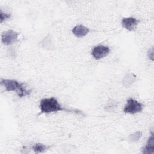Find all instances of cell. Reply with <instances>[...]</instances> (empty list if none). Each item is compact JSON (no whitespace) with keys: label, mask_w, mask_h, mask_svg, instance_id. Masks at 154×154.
Instances as JSON below:
<instances>
[{"label":"cell","mask_w":154,"mask_h":154,"mask_svg":"<svg viewBox=\"0 0 154 154\" xmlns=\"http://www.w3.org/2000/svg\"><path fill=\"white\" fill-rule=\"evenodd\" d=\"M39 108L41 113L51 114L58 111H65L71 114L77 115H85L81 110L76 108H67L58 102V100L55 97H45L40 100L39 102Z\"/></svg>","instance_id":"6da1fadb"},{"label":"cell","mask_w":154,"mask_h":154,"mask_svg":"<svg viewBox=\"0 0 154 154\" xmlns=\"http://www.w3.org/2000/svg\"><path fill=\"white\" fill-rule=\"evenodd\" d=\"M147 58L150 60L151 61H153V56H154V50H153V46H152L147 51Z\"/></svg>","instance_id":"5bb4252c"},{"label":"cell","mask_w":154,"mask_h":154,"mask_svg":"<svg viewBox=\"0 0 154 154\" xmlns=\"http://www.w3.org/2000/svg\"><path fill=\"white\" fill-rule=\"evenodd\" d=\"M90 32V29L82 25H77L75 26L72 29V32L74 36L77 38H82L86 36Z\"/></svg>","instance_id":"ba28073f"},{"label":"cell","mask_w":154,"mask_h":154,"mask_svg":"<svg viewBox=\"0 0 154 154\" xmlns=\"http://www.w3.org/2000/svg\"><path fill=\"white\" fill-rule=\"evenodd\" d=\"M117 106H118V103L117 102L116 100L113 99H109L107 103L105 105L104 109L105 111H107V112H112L116 109Z\"/></svg>","instance_id":"7c38bea8"},{"label":"cell","mask_w":154,"mask_h":154,"mask_svg":"<svg viewBox=\"0 0 154 154\" xmlns=\"http://www.w3.org/2000/svg\"><path fill=\"white\" fill-rule=\"evenodd\" d=\"M0 84L7 91H15L18 97L22 98L31 94L32 90L28 89L25 84L12 79L1 78Z\"/></svg>","instance_id":"7a4b0ae2"},{"label":"cell","mask_w":154,"mask_h":154,"mask_svg":"<svg viewBox=\"0 0 154 154\" xmlns=\"http://www.w3.org/2000/svg\"><path fill=\"white\" fill-rule=\"evenodd\" d=\"M143 154H153L154 153V132L151 131L150 135L141 149Z\"/></svg>","instance_id":"52a82bcc"},{"label":"cell","mask_w":154,"mask_h":154,"mask_svg":"<svg viewBox=\"0 0 154 154\" xmlns=\"http://www.w3.org/2000/svg\"><path fill=\"white\" fill-rule=\"evenodd\" d=\"M137 80V76L133 73H127L123 76L122 83L123 85L126 88L131 87L136 81Z\"/></svg>","instance_id":"9c48e42d"},{"label":"cell","mask_w":154,"mask_h":154,"mask_svg":"<svg viewBox=\"0 0 154 154\" xmlns=\"http://www.w3.org/2000/svg\"><path fill=\"white\" fill-rule=\"evenodd\" d=\"M50 147V146H48L40 143H36L32 145L31 149L35 153H42L48 151Z\"/></svg>","instance_id":"30bf717a"},{"label":"cell","mask_w":154,"mask_h":154,"mask_svg":"<svg viewBox=\"0 0 154 154\" xmlns=\"http://www.w3.org/2000/svg\"><path fill=\"white\" fill-rule=\"evenodd\" d=\"M19 34L14 30L8 29L4 31L1 35V42L5 46H10L18 40Z\"/></svg>","instance_id":"5b68a950"},{"label":"cell","mask_w":154,"mask_h":154,"mask_svg":"<svg viewBox=\"0 0 154 154\" xmlns=\"http://www.w3.org/2000/svg\"><path fill=\"white\" fill-rule=\"evenodd\" d=\"M111 49L109 46L103 45H98L94 46L91 51V55L96 60H101L109 55Z\"/></svg>","instance_id":"277c9868"},{"label":"cell","mask_w":154,"mask_h":154,"mask_svg":"<svg viewBox=\"0 0 154 154\" xmlns=\"http://www.w3.org/2000/svg\"><path fill=\"white\" fill-rule=\"evenodd\" d=\"M143 109L144 105L142 103L132 97H129L126 100L123 111L125 114L132 115L141 112Z\"/></svg>","instance_id":"3957f363"},{"label":"cell","mask_w":154,"mask_h":154,"mask_svg":"<svg viewBox=\"0 0 154 154\" xmlns=\"http://www.w3.org/2000/svg\"><path fill=\"white\" fill-rule=\"evenodd\" d=\"M143 136V132L141 131H137L131 134L128 136V140L132 143L138 142Z\"/></svg>","instance_id":"8fae6325"},{"label":"cell","mask_w":154,"mask_h":154,"mask_svg":"<svg viewBox=\"0 0 154 154\" xmlns=\"http://www.w3.org/2000/svg\"><path fill=\"white\" fill-rule=\"evenodd\" d=\"M140 20L134 17H123L121 20L122 26L128 31H134L138 25Z\"/></svg>","instance_id":"8992f818"},{"label":"cell","mask_w":154,"mask_h":154,"mask_svg":"<svg viewBox=\"0 0 154 154\" xmlns=\"http://www.w3.org/2000/svg\"><path fill=\"white\" fill-rule=\"evenodd\" d=\"M11 17V13L3 12L2 10L0 11V23H2L4 22H5L9 20Z\"/></svg>","instance_id":"4fadbf2b"}]
</instances>
